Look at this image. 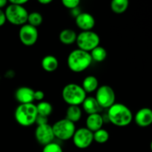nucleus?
I'll list each match as a JSON object with an SVG mask.
<instances>
[{"label":"nucleus","instance_id":"20e7f679","mask_svg":"<svg viewBox=\"0 0 152 152\" xmlns=\"http://www.w3.org/2000/svg\"><path fill=\"white\" fill-rule=\"evenodd\" d=\"M63 100L69 105H82L86 98V93L82 86L75 83H70L63 88L62 91Z\"/></svg>","mask_w":152,"mask_h":152},{"label":"nucleus","instance_id":"ddd939ff","mask_svg":"<svg viewBox=\"0 0 152 152\" xmlns=\"http://www.w3.org/2000/svg\"><path fill=\"white\" fill-rule=\"evenodd\" d=\"M135 123L140 127H148L152 124V110L149 108H142L136 113Z\"/></svg>","mask_w":152,"mask_h":152},{"label":"nucleus","instance_id":"dca6fc26","mask_svg":"<svg viewBox=\"0 0 152 152\" xmlns=\"http://www.w3.org/2000/svg\"><path fill=\"white\" fill-rule=\"evenodd\" d=\"M83 110L87 113L88 115L94 114H97L100 111L101 108L98 104L97 101L96 100L95 97L93 96H86L84 102H83Z\"/></svg>","mask_w":152,"mask_h":152},{"label":"nucleus","instance_id":"9b49d317","mask_svg":"<svg viewBox=\"0 0 152 152\" xmlns=\"http://www.w3.org/2000/svg\"><path fill=\"white\" fill-rule=\"evenodd\" d=\"M35 137L37 142L44 146L52 142L55 138L52 126L48 123L37 126L35 131Z\"/></svg>","mask_w":152,"mask_h":152},{"label":"nucleus","instance_id":"4be33fe9","mask_svg":"<svg viewBox=\"0 0 152 152\" xmlns=\"http://www.w3.org/2000/svg\"><path fill=\"white\" fill-rule=\"evenodd\" d=\"M92 60L97 62H103L107 57V51L102 46H97L90 53Z\"/></svg>","mask_w":152,"mask_h":152},{"label":"nucleus","instance_id":"7ed1b4c3","mask_svg":"<svg viewBox=\"0 0 152 152\" xmlns=\"http://www.w3.org/2000/svg\"><path fill=\"white\" fill-rule=\"evenodd\" d=\"M37 113V105L34 103L20 104L16 108L14 117L18 124L24 127H28L36 123Z\"/></svg>","mask_w":152,"mask_h":152},{"label":"nucleus","instance_id":"4468645a","mask_svg":"<svg viewBox=\"0 0 152 152\" xmlns=\"http://www.w3.org/2000/svg\"><path fill=\"white\" fill-rule=\"evenodd\" d=\"M15 98L20 104L33 103L34 91L29 87H20L15 92Z\"/></svg>","mask_w":152,"mask_h":152},{"label":"nucleus","instance_id":"1a4fd4ad","mask_svg":"<svg viewBox=\"0 0 152 152\" xmlns=\"http://www.w3.org/2000/svg\"><path fill=\"white\" fill-rule=\"evenodd\" d=\"M74 145L80 149L87 148L94 141V134L87 128H80L76 130L72 137Z\"/></svg>","mask_w":152,"mask_h":152},{"label":"nucleus","instance_id":"a878e982","mask_svg":"<svg viewBox=\"0 0 152 152\" xmlns=\"http://www.w3.org/2000/svg\"><path fill=\"white\" fill-rule=\"evenodd\" d=\"M42 152H63V151H62V147L59 144L52 142L45 145Z\"/></svg>","mask_w":152,"mask_h":152},{"label":"nucleus","instance_id":"2eb2a0df","mask_svg":"<svg viewBox=\"0 0 152 152\" xmlns=\"http://www.w3.org/2000/svg\"><path fill=\"white\" fill-rule=\"evenodd\" d=\"M103 123V117L99 113L90 114L86 119V128L94 133L102 129Z\"/></svg>","mask_w":152,"mask_h":152},{"label":"nucleus","instance_id":"423d86ee","mask_svg":"<svg viewBox=\"0 0 152 152\" xmlns=\"http://www.w3.org/2000/svg\"><path fill=\"white\" fill-rule=\"evenodd\" d=\"M76 42L79 49L89 52L99 45L100 38L96 33L92 31H82L77 35Z\"/></svg>","mask_w":152,"mask_h":152},{"label":"nucleus","instance_id":"c756f323","mask_svg":"<svg viewBox=\"0 0 152 152\" xmlns=\"http://www.w3.org/2000/svg\"><path fill=\"white\" fill-rule=\"evenodd\" d=\"M28 0H10L9 2L10 4H16V5H20V6H23L24 4L28 3Z\"/></svg>","mask_w":152,"mask_h":152},{"label":"nucleus","instance_id":"f257e3e1","mask_svg":"<svg viewBox=\"0 0 152 152\" xmlns=\"http://www.w3.org/2000/svg\"><path fill=\"white\" fill-rule=\"evenodd\" d=\"M108 120L118 127H126L132 123L133 114L126 105L122 103H114L108 108Z\"/></svg>","mask_w":152,"mask_h":152},{"label":"nucleus","instance_id":"a211bd4d","mask_svg":"<svg viewBox=\"0 0 152 152\" xmlns=\"http://www.w3.org/2000/svg\"><path fill=\"white\" fill-rule=\"evenodd\" d=\"M77 34L74 30L67 29L62 30L59 36V40L64 45H72L77 41Z\"/></svg>","mask_w":152,"mask_h":152},{"label":"nucleus","instance_id":"412c9836","mask_svg":"<svg viewBox=\"0 0 152 152\" xmlns=\"http://www.w3.org/2000/svg\"><path fill=\"white\" fill-rule=\"evenodd\" d=\"M129 4L128 0H113L111 2V8L114 13L121 14L127 10Z\"/></svg>","mask_w":152,"mask_h":152},{"label":"nucleus","instance_id":"393cba45","mask_svg":"<svg viewBox=\"0 0 152 152\" xmlns=\"http://www.w3.org/2000/svg\"><path fill=\"white\" fill-rule=\"evenodd\" d=\"M42 16L38 12H31L28 14V24L35 27V28L39 26L42 23Z\"/></svg>","mask_w":152,"mask_h":152},{"label":"nucleus","instance_id":"9d476101","mask_svg":"<svg viewBox=\"0 0 152 152\" xmlns=\"http://www.w3.org/2000/svg\"><path fill=\"white\" fill-rule=\"evenodd\" d=\"M37 28L29 24L21 26L19 32V37L21 42L25 46H32L38 39Z\"/></svg>","mask_w":152,"mask_h":152},{"label":"nucleus","instance_id":"0eeeda50","mask_svg":"<svg viewBox=\"0 0 152 152\" xmlns=\"http://www.w3.org/2000/svg\"><path fill=\"white\" fill-rule=\"evenodd\" d=\"M55 137L61 140H68L71 139L76 132V127L74 123L67 119L58 120L52 126Z\"/></svg>","mask_w":152,"mask_h":152},{"label":"nucleus","instance_id":"c85d7f7f","mask_svg":"<svg viewBox=\"0 0 152 152\" xmlns=\"http://www.w3.org/2000/svg\"><path fill=\"white\" fill-rule=\"evenodd\" d=\"M45 97L44 92L42 91L38 90L34 91V100L37 101H42Z\"/></svg>","mask_w":152,"mask_h":152},{"label":"nucleus","instance_id":"f8f14e48","mask_svg":"<svg viewBox=\"0 0 152 152\" xmlns=\"http://www.w3.org/2000/svg\"><path fill=\"white\" fill-rule=\"evenodd\" d=\"M76 25L83 31H91L95 26V19L91 14L86 12L80 13L76 17Z\"/></svg>","mask_w":152,"mask_h":152},{"label":"nucleus","instance_id":"7c9ffc66","mask_svg":"<svg viewBox=\"0 0 152 152\" xmlns=\"http://www.w3.org/2000/svg\"><path fill=\"white\" fill-rule=\"evenodd\" d=\"M6 17L4 12L1 9H0V27L3 26L6 22Z\"/></svg>","mask_w":152,"mask_h":152},{"label":"nucleus","instance_id":"6e6552de","mask_svg":"<svg viewBox=\"0 0 152 152\" xmlns=\"http://www.w3.org/2000/svg\"><path fill=\"white\" fill-rule=\"evenodd\" d=\"M95 99L102 108H109L115 103V92L108 86H102L96 90Z\"/></svg>","mask_w":152,"mask_h":152},{"label":"nucleus","instance_id":"39448f33","mask_svg":"<svg viewBox=\"0 0 152 152\" xmlns=\"http://www.w3.org/2000/svg\"><path fill=\"white\" fill-rule=\"evenodd\" d=\"M4 14L6 20L8 21L10 24L22 26L28 22L29 13L24 6L16 5L10 3V4L6 7Z\"/></svg>","mask_w":152,"mask_h":152},{"label":"nucleus","instance_id":"aec40b11","mask_svg":"<svg viewBox=\"0 0 152 152\" xmlns=\"http://www.w3.org/2000/svg\"><path fill=\"white\" fill-rule=\"evenodd\" d=\"M82 117L81 108L77 105H69L66 111V118L69 121L75 123L80 121Z\"/></svg>","mask_w":152,"mask_h":152},{"label":"nucleus","instance_id":"5701e85b","mask_svg":"<svg viewBox=\"0 0 152 152\" xmlns=\"http://www.w3.org/2000/svg\"><path fill=\"white\" fill-rule=\"evenodd\" d=\"M37 110L38 115L48 117L53 111V106L50 103L46 101H42L37 105Z\"/></svg>","mask_w":152,"mask_h":152},{"label":"nucleus","instance_id":"473e14b6","mask_svg":"<svg viewBox=\"0 0 152 152\" xmlns=\"http://www.w3.org/2000/svg\"><path fill=\"white\" fill-rule=\"evenodd\" d=\"M7 4V1L6 0H0V9L5 7Z\"/></svg>","mask_w":152,"mask_h":152},{"label":"nucleus","instance_id":"6ab92c4d","mask_svg":"<svg viewBox=\"0 0 152 152\" xmlns=\"http://www.w3.org/2000/svg\"><path fill=\"white\" fill-rule=\"evenodd\" d=\"M82 88L86 93H92L99 88V82L94 76H87L83 81Z\"/></svg>","mask_w":152,"mask_h":152},{"label":"nucleus","instance_id":"f3484780","mask_svg":"<svg viewBox=\"0 0 152 152\" xmlns=\"http://www.w3.org/2000/svg\"><path fill=\"white\" fill-rule=\"evenodd\" d=\"M42 67L47 72H53L57 69L59 66L58 59L52 55H48L45 56L42 60Z\"/></svg>","mask_w":152,"mask_h":152},{"label":"nucleus","instance_id":"bb28decb","mask_svg":"<svg viewBox=\"0 0 152 152\" xmlns=\"http://www.w3.org/2000/svg\"><path fill=\"white\" fill-rule=\"evenodd\" d=\"M62 3L64 7L66 8L74 10L78 7L79 4H80V0H62Z\"/></svg>","mask_w":152,"mask_h":152},{"label":"nucleus","instance_id":"cd10ccee","mask_svg":"<svg viewBox=\"0 0 152 152\" xmlns=\"http://www.w3.org/2000/svg\"><path fill=\"white\" fill-rule=\"evenodd\" d=\"M36 123L37 126H41V125H45L48 123V117H43L41 115H37V120H36Z\"/></svg>","mask_w":152,"mask_h":152},{"label":"nucleus","instance_id":"2f4dec72","mask_svg":"<svg viewBox=\"0 0 152 152\" xmlns=\"http://www.w3.org/2000/svg\"><path fill=\"white\" fill-rule=\"evenodd\" d=\"M38 2L41 4H48L52 2V0H38Z\"/></svg>","mask_w":152,"mask_h":152},{"label":"nucleus","instance_id":"f03ea898","mask_svg":"<svg viewBox=\"0 0 152 152\" xmlns=\"http://www.w3.org/2000/svg\"><path fill=\"white\" fill-rule=\"evenodd\" d=\"M92 61L93 60L89 52L78 48L69 53L67 64L71 71L74 73H81L89 68Z\"/></svg>","mask_w":152,"mask_h":152},{"label":"nucleus","instance_id":"72a5a7b5","mask_svg":"<svg viewBox=\"0 0 152 152\" xmlns=\"http://www.w3.org/2000/svg\"><path fill=\"white\" fill-rule=\"evenodd\" d=\"M150 148H151V151H152V141H151V144H150Z\"/></svg>","mask_w":152,"mask_h":152},{"label":"nucleus","instance_id":"b1692460","mask_svg":"<svg viewBox=\"0 0 152 152\" xmlns=\"http://www.w3.org/2000/svg\"><path fill=\"white\" fill-rule=\"evenodd\" d=\"M94 140L97 143L103 144L105 143L109 139V134L107 130L101 129L96 132H94Z\"/></svg>","mask_w":152,"mask_h":152}]
</instances>
